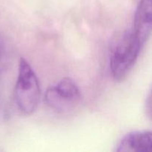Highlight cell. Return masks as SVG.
I'll return each mask as SVG.
<instances>
[{
	"mask_svg": "<svg viewBox=\"0 0 152 152\" xmlns=\"http://www.w3.org/2000/svg\"><path fill=\"white\" fill-rule=\"evenodd\" d=\"M40 92L37 74L29 62L21 57L15 86V99L19 111L24 115H31L37 111L39 103Z\"/></svg>",
	"mask_w": 152,
	"mask_h": 152,
	"instance_id": "obj_1",
	"label": "cell"
},
{
	"mask_svg": "<svg viewBox=\"0 0 152 152\" xmlns=\"http://www.w3.org/2000/svg\"><path fill=\"white\" fill-rule=\"evenodd\" d=\"M142 45L132 35L126 33L112 50L110 57V68L117 82L125 80L135 65Z\"/></svg>",
	"mask_w": 152,
	"mask_h": 152,
	"instance_id": "obj_2",
	"label": "cell"
},
{
	"mask_svg": "<svg viewBox=\"0 0 152 152\" xmlns=\"http://www.w3.org/2000/svg\"><path fill=\"white\" fill-rule=\"evenodd\" d=\"M81 100L80 90L69 77L61 80L48 88L45 94V102L48 107L59 113H68L75 109Z\"/></svg>",
	"mask_w": 152,
	"mask_h": 152,
	"instance_id": "obj_3",
	"label": "cell"
},
{
	"mask_svg": "<svg viewBox=\"0 0 152 152\" xmlns=\"http://www.w3.org/2000/svg\"><path fill=\"white\" fill-rule=\"evenodd\" d=\"M151 0H140L134 19L132 35L142 46L151 36L152 23Z\"/></svg>",
	"mask_w": 152,
	"mask_h": 152,
	"instance_id": "obj_4",
	"label": "cell"
},
{
	"mask_svg": "<svg viewBox=\"0 0 152 152\" xmlns=\"http://www.w3.org/2000/svg\"><path fill=\"white\" fill-rule=\"evenodd\" d=\"M152 150L151 132L149 131L132 132L120 140L118 152H151Z\"/></svg>",
	"mask_w": 152,
	"mask_h": 152,
	"instance_id": "obj_5",
	"label": "cell"
},
{
	"mask_svg": "<svg viewBox=\"0 0 152 152\" xmlns=\"http://www.w3.org/2000/svg\"><path fill=\"white\" fill-rule=\"evenodd\" d=\"M4 53H5V44H4L2 37L0 34V61L2 60Z\"/></svg>",
	"mask_w": 152,
	"mask_h": 152,
	"instance_id": "obj_6",
	"label": "cell"
}]
</instances>
